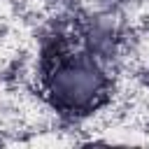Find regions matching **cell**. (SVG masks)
<instances>
[{
    "label": "cell",
    "instance_id": "1",
    "mask_svg": "<svg viewBox=\"0 0 149 149\" xmlns=\"http://www.w3.org/2000/svg\"><path fill=\"white\" fill-rule=\"evenodd\" d=\"M54 37L37 65L40 100L63 121H86L112 102V63L86 49L74 33Z\"/></svg>",
    "mask_w": 149,
    "mask_h": 149
}]
</instances>
